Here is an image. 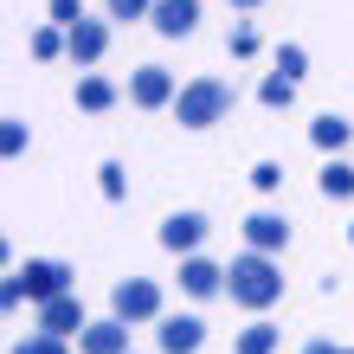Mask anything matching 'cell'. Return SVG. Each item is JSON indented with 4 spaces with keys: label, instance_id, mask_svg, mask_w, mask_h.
<instances>
[{
    "label": "cell",
    "instance_id": "f1b7e54d",
    "mask_svg": "<svg viewBox=\"0 0 354 354\" xmlns=\"http://www.w3.org/2000/svg\"><path fill=\"white\" fill-rule=\"evenodd\" d=\"M232 7H258V0H232Z\"/></svg>",
    "mask_w": 354,
    "mask_h": 354
},
{
    "label": "cell",
    "instance_id": "83f0119b",
    "mask_svg": "<svg viewBox=\"0 0 354 354\" xmlns=\"http://www.w3.org/2000/svg\"><path fill=\"white\" fill-rule=\"evenodd\" d=\"M303 354H342V348H328V342H309V348H303Z\"/></svg>",
    "mask_w": 354,
    "mask_h": 354
},
{
    "label": "cell",
    "instance_id": "484cf974",
    "mask_svg": "<svg viewBox=\"0 0 354 354\" xmlns=\"http://www.w3.org/2000/svg\"><path fill=\"white\" fill-rule=\"evenodd\" d=\"M232 52H239V58H245V52H258V32H252V26H239V32H232Z\"/></svg>",
    "mask_w": 354,
    "mask_h": 354
},
{
    "label": "cell",
    "instance_id": "277c9868",
    "mask_svg": "<svg viewBox=\"0 0 354 354\" xmlns=\"http://www.w3.org/2000/svg\"><path fill=\"white\" fill-rule=\"evenodd\" d=\"M116 322H155L161 316V290L149 277H129V283H116Z\"/></svg>",
    "mask_w": 354,
    "mask_h": 354
},
{
    "label": "cell",
    "instance_id": "7c38bea8",
    "mask_svg": "<svg viewBox=\"0 0 354 354\" xmlns=\"http://www.w3.org/2000/svg\"><path fill=\"white\" fill-rule=\"evenodd\" d=\"M77 342H84V354H129V322H91Z\"/></svg>",
    "mask_w": 354,
    "mask_h": 354
},
{
    "label": "cell",
    "instance_id": "8992f818",
    "mask_svg": "<svg viewBox=\"0 0 354 354\" xmlns=\"http://www.w3.org/2000/svg\"><path fill=\"white\" fill-rule=\"evenodd\" d=\"M39 328H46V335H84V303L77 297H52V303H39Z\"/></svg>",
    "mask_w": 354,
    "mask_h": 354
},
{
    "label": "cell",
    "instance_id": "9a60e30c",
    "mask_svg": "<svg viewBox=\"0 0 354 354\" xmlns=\"http://www.w3.org/2000/svg\"><path fill=\"white\" fill-rule=\"evenodd\" d=\"M322 194L328 200H348L354 194V168H348V161H328V168H322Z\"/></svg>",
    "mask_w": 354,
    "mask_h": 354
},
{
    "label": "cell",
    "instance_id": "30bf717a",
    "mask_svg": "<svg viewBox=\"0 0 354 354\" xmlns=\"http://www.w3.org/2000/svg\"><path fill=\"white\" fill-rule=\"evenodd\" d=\"M200 239H206V219H200V213H174L168 225H161V245H168V252H180V258H194Z\"/></svg>",
    "mask_w": 354,
    "mask_h": 354
},
{
    "label": "cell",
    "instance_id": "5b68a950",
    "mask_svg": "<svg viewBox=\"0 0 354 354\" xmlns=\"http://www.w3.org/2000/svg\"><path fill=\"white\" fill-rule=\"evenodd\" d=\"M155 342H161V354H200V342H206V322H200V316H161Z\"/></svg>",
    "mask_w": 354,
    "mask_h": 354
},
{
    "label": "cell",
    "instance_id": "52a82bcc",
    "mask_svg": "<svg viewBox=\"0 0 354 354\" xmlns=\"http://www.w3.org/2000/svg\"><path fill=\"white\" fill-rule=\"evenodd\" d=\"M155 32L161 39H187V32H194L200 26V0H155Z\"/></svg>",
    "mask_w": 354,
    "mask_h": 354
},
{
    "label": "cell",
    "instance_id": "ffe728a7",
    "mask_svg": "<svg viewBox=\"0 0 354 354\" xmlns=\"http://www.w3.org/2000/svg\"><path fill=\"white\" fill-rule=\"evenodd\" d=\"M13 354H65V335H46V328H39L32 342H19Z\"/></svg>",
    "mask_w": 354,
    "mask_h": 354
},
{
    "label": "cell",
    "instance_id": "2e32d148",
    "mask_svg": "<svg viewBox=\"0 0 354 354\" xmlns=\"http://www.w3.org/2000/svg\"><path fill=\"white\" fill-rule=\"evenodd\" d=\"M239 354H277V328H270V322H252L239 335Z\"/></svg>",
    "mask_w": 354,
    "mask_h": 354
},
{
    "label": "cell",
    "instance_id": "7a4b0ae2",
    "mask_svg": "<svg viewBox=\"0 0 354 354\" xmlns=\"http://www.w3.org/2000/svg\"><path fill=\"white\" fill-rule=\"evenodd\" d=\"M225 110H232V84H225V77H194V84L174 97L180 129H206V122H219Z\"/></svg>",
    "mask_w": 354,
    "mask_h": 354
},
{
    "label": "cell",
    "instance_id": "ac0fdd59",
    "mask_svg": "<svg viewBox=\"0 0 354 354\" xmlns=\"http://www.w3.org/2000/svg\"><path fill=\"white\" fill-rule=\"evenodd\" d=\"M258 97L270 103V110H283V103H290V97H297V77H283V71H270V77H264V91H258Z\"/></svg>",
    "mask_w": 354,
    "mask_h": 354
},
{
    "label": "cell",
    "instance_id": "d4e9b609",
    "mask_svg": "<svg viewBox=\"0 0 354 354\" xmlns=\"http://www.w3.org/2000/svg\"><path fill=\"white\" fill-rule=\"evenodd\" d=\"M252 180H258V187H264V194H270V187H277V180H283V168H277V161H258V168H252Z\"/></svg>",
    "mask_w": 354,
    "mask_h": 354
},
{
    "label": "cell",
    "instance_id": "d6986e66",
    "mask_svg": "<svg viewBox=\"0 0 354 354\" xmlns=\"http://www.w3.org/2000/svg\"><path fill=\"white\" fill-rule=\"evenodd\" d=\"M65 46H71V32H58V26H39L32 32V58H58Z\"/></svg>",
    "mask_w": 354,
    "mask_h": 354
},
{
    "label": "cell",
    "instance_id": "f546056e",
    "mask_svg": "<svg viewBox=\"0 0 354 354\" xmlns=\"http://www.w3.org/2000/svg\"><path fill=\"white\" fill-rule=\"evenodd\" d=\"M348 239H354V225H348Z\"/></svg>",
    "mask_w": 354,
    "mask_h": 354
},
{
    "label": "cell",
    "instance_id": "e0dca14e",
    "mask_svg": "<svg viewBox=\"0 0 354 354\" xmlns=\"http://www.w3.org/2000/svg\"><path fill=\"white\" fill-rule=\"evenodd\" d=\"M309 136H316V149L335 155L342 142H348V122H342V116H316V129H309Z\"/></svg>",
    "mask_w": 354,
    "mask_h": 354
},
{
    "label": "cell",
    "instance_id": "44dd1931",
    "mask_svg": "<svg viewBox=\"0 0 354 354\" xmlns=\"http://www.w3.org/2000/svg\"><path fill=\"white\" fill-rule=\"evenodd\" d=\"M52 19H58V26H77V19H84V0H52Z\"/></svg>",
    "mask_w": 354,
    "mask_h": 354
},
{
    "label": "cell",
    "instance_id": "7402d4cb",
    "mask_svg": "<svg viewBox=\"0 0 354 354\" xmlns=\"http://www.w3.org/2000/svg\"><path fill=\"white\" fill-rule=\"evenodd\" d=\"M155 13V0H110V19H142Z\"/></svg>",
    "mask_w": 354,
    "mask_h": 354
},
{
    "label": "cell",
    "instance_id": "4316f807",
    "mask_svg": "<svg viewBox=\"0 0 354 354\" xmlns=\"http://www.w3.org/2000/svg\"><path fill=\"white\" fill-rule=\"evenodd\" d=\"M103 194H110V200H122V168H116V161L103 168Z\"/></svg>",
    "mask_w": 354,
    "mask_h": 354
},
{
    "label": "cell",
    "instance_id": "6da1fadb",
    "mask_svg": "<svg viewBox=\"0 0 354 354\" xmlns=\"http://www.w3.org/2000/svg\"><path fill=\"white\" fill-rule=\"evenodd\" d=\"M225 290H232V303H245V309H270L283 297V270L270 264V252H245L225 270Z\"/></svg>",
    "mask_w": 354,
    "mask_h": 354
},
{
    "label": "cell",
    "instance_id": "9c48e42d",
    "mask_svg": "<svg viewBox=\"0 0 354 354\" xmlns=\"http://www.w3.org/2000/svg\"><path fill=\"white\" fill-rule=\"evenodd\" d=\"M103 46H110V26H103V19H77V26H71V65H97V58H103Z\"/></svg>",
    "mask_w": 354,
    "mask_h": 354
},
{
    "label": "cell",
    "instance_id": "5bb4252c",
    "mask_svg": "<svg viewBox=\"0 0 354 354\" xmlns=\"http://www.w3.org/2000/svg\"><path fill=\"white\" fill-rule=\"evenodd\" d=\"M77 103H84V110H110L116 84H110V77H84V84H77Z\"/></svg>",
    "mask_w": 354,
    "mask_h": 354
},
{
    "label": "cell",
    "instance_id": "cb8c5ba5",
    "mask_svg": "<svg viewBox=\"0 0 354 354\" xmlns=\"http://www.w3.org/2000/svg\"><path fill=\"white\" fill-rule=\"evenodd\" d=\"M0 149H7V155H19V149H26V129H19L13 116H7V129H0Z\"/></svg>",
    "mask_w": 354,
    "mask_h": 354
},
{
    "label": "cell",
    "instance_id": "3957f363",
    "mask_svg": "<svg viewBox=\"0 0 354 354\" xmlns=\"http://www.w3.org/2000/svg\"><path fill=\"white\" fill-rule=\"evenodd\" d=\"M13 283H19V297H32V303L71 297V270L58 264V258H32L26 270H13Z\"/></svg>",
    "mask_w": 354,
    "mask_h": 354
},
{
    "label": "cell",
    "instance_id": "4fadbf2b",
    "mask_svg": "<svg viewBox=\"0 0 354 354\" xmlns=\"http://www.w3.org/2000/svg\"><path fill=\"white\" fill-rule=\"evenodd\" d=\"M245 239H252V252H283V245H290V225L277 213H258V219H245Z\"/></svg>",
    "mask_w": 354,
    "mask_h": 354
},
{
    "label": "cell",
    "instance_id": "603a6c76",
    "mask_svg": "<svg viewBox=\"0 0 354 354\" xmlns=\"http://www.w3.org/2000/svg\"><path fill=\"white\" fill-rule=\"evenodd\" d=\"M277 71H283V77H303V46H283V52H277Z\"/></svg>",
    "mask_w": 354,
    "mask_h": 354
},
{
    "label": "cell",
    "instance_id": "ba28073f",
    "mask_svg": "<svg viewBox=\"0 0 354 354\" xmlns=\"http://www.w3.org/2000/svg\"><path fill=\"white\" fill-rule=\"evenodd\" d=\"M129 97L142 103V110H161V103H174L180 91H174V77L161 71V65H142V71L129 77Z\"/></svg>",
    "mask_w": 354,
    "mask_h": 354
},
{
    "label": "cell",
    "instance_id": "8fae6325",
    "mask_svg": "<svg viewBox=\"0 0 354 354\" xmlns=\"http://www.w3.org/2000/svg\"><path fill=\"white\" fill-rule=\"evenodd\" d=\"M180 290L187 297H213V290H225V270L206 258H180Z\"/></svg>",
    "mask_w": 354,
    "mask_h": 354
}]
</instances>
